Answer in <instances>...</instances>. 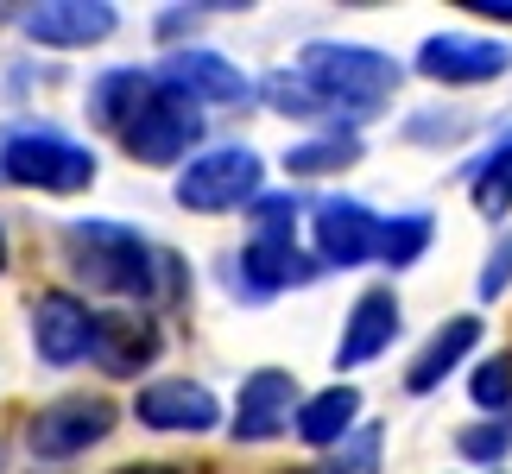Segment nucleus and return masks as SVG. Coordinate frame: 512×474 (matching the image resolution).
Masks as SVG:
<instances>
[{
	"mask_svg": "<svg viewBox=\"0 0 512 474\" xmlns=\"http://www.w3.org/2000/svg\"><path fill=\"white\" fill-rule=\"evenodd\" d=\"M64 253H70V272L89 291H114V298H140V304L159 298V285L177 291V260L152 247L140 228H121V222H70L64 228Z\"/></svg>",
	"mask_w": 512,
	"mask_h": 474,
	"instance_id": "nucleus-1",
	"label": "nucleus"
},
{
	"mask_svg": "<svg viewBox=\"0 0 512 474\" xmlns=\"http://www.w3.org/2000/svg\"><path fill=\"white\" fill-rule=\"evenodd\" d=\"M298 76L342 114L348 127L373 121V114L392 102V89H399V64H392L386 51H373V45H336V38L304 45Z\"/></svg>",
	"mask_w": 512,
	"mask_h": 474,
	"instance_id": "nucleus-2",
	"label": "nucleus"
},
{
	"mask_svg": "<svg viewBox=\"0 0 512 474\" xmlns=\"http://www.w3.org/2000/svg\"><path fill=\"white\" fill-rule=\"evenodd\" d=\"M0 177L26 190H51V196H76L95 184V152L64 140V133L45 127H19L0 140Z\"/></svg>",
	"mask_w": 512,
	"mask_h": 474,
	"instance_id": "nucleus-3",
	"label": "nucleus"
},
{
	"mask_svg": "<svg viewBox=\"0 0 512 474\" xmlns=\"http://www.w3.org/2000/svg\"><path fill=\"white\" fill-rule=\"evenodd\" d=\"M260 177H266V165L253 146H215L177 171V203L196 215H222V209L260 203Z\"/></svg>",
	"mask_w": 512,
	"mask_h": 474,
	"instance_id": "nucleus-4",
	"label": "nucleus"
},
{
	"mask_svg": "<svg viewBox=\"0 0 512 474\" xmlns=\"http://www.w3.org/2000/svg\"><path fill=\"white\" fill-rule=\"evenodd\" d=\"M108 430H114V405L95 399V392H70V399H51V405L32 418L26 449H32V462L64 468V462H76V456H89V449L102 443Z\"/></svg>",
	"mask_w": 512,
	"mask_h": 474,
	"instance_id": "nucleus-5",
	"label": "nucleus"
},
{
	"mask_svg": "<svg viewBox=\"0 0 512 474\" xmlns=\"http://www.w3.org/2000/svg\"><path fill=\"white\" fill-rule=\"evenodd\" d=\"M196 140H203V102L184 95V89H171V83H159L146 114L121 133V146L140 158V165H177Z\"/></svg>",
	"mask_w": 512,
	"mask_h": 474,
	"instance_id": "nucleus-6",
	"label": "nucleus"
},
{
	"mask_svg": "<svg viewBox=\"0 0 512 474\" xmlns=\"http://www.w3.org/2000/svg\"><path fill=\"white\" fill-rule=\"evenodd\" d=\"M298 380H291L285 367H260V373H247L241 380V399H234V443H272V437H285L291 424H298Z\"/></svg>",
	"mask_w": 512,
	"mask_h": 474,
	"instance_id": "nucleus-7",
	"label": "nucleus"
},
{
	"mask_svg": "<svg viewBox=\"0 0 512 474\" xmlns=\"http://www.w3.org/2000/svg\"><path fill=\"white\" fill-rule=\"evenodd\" d=\"M95 316L83 298H70V291H38L32 298V348L38 361L51 367H76L83 354H95Z\"/></svg>",
	"mask_w": 512,
	"mask_h": 474,
	"instance_id": "nucleus-8",
	"label": "nucleus"
},
{
	"mask_svg": "<svg viewBox=\"0 0 512 474\" xmlns=\"http://www.w3.org/2000/svg\"><path fill=\"white\" fill-rule=\"evenodd\" d=\"M317 260H304L298 241H272V234H253L241 260H228V285L241 298H272V291H291V285H310L317 279Z\"/></svg>",
	"mask_w": 512,
	"mask_h": 474,
	"instance_id": "nucleus-9",
	"label": "nucleus"
},
{
	"mask_svg": "<svg viewBox=\"0 0 512 474\" xmlns=\"http://www.w3.org/2000/svg\"><path fill=\"white\" fill-rule=\"evenodd\" d=\"M317 260L323 266H361L380 253V215H373L367 203H354V196H323L317 203Z\"/></svg>",
	"mask_w": 512,
	"mask_h": 474,
	"instance_id": "nucleus-10",
	"label": "nucleus"
},
{
	"mask_svg": "<svg viewBox=\"0 0 512 474\" xmlns=\"http://www.w3.org/2000/svg\"><path fill=\"white\" fill-rule=\"evenodd\" d=\"M506 64H512L506 45H494V38H462V32H437L418 51V70L430 83H494V76H506Z\"/></svg>",
	"mask_w": 512,
	"mask_h": 474,
	"instance_id": "nucleus-11",
	"label": "nucleus"
},
{
	"mask_svg": "<svg viewBox=\"0 0 512 474\" xmlns=\"http://www.w3.org/2000/svg\"><path fill=\"white\" fill-rule=\"evenodd\" d=\"M159 348H165V335L140 310H114V316L95 323V367L114 373V380H133L140 367H152V361H159Z\"/></svg>",
	"mask_w": 512,
	"mask_h": 474,
	"instance_id": "nucleus-12",
	"label": "nucleus"
},
{
	"mask_svg": "<svg viewBox=\"0 0 512 474\" xmlns=\"http://www.w3.org/2000/svg\"><path fill=\"white\" fill-rule=\"evenodd\" d=\"M114 26H121V13H114L108 0H51V7L26 13V32L38 38V45H57V51L102 45Z\"/></svg>",
	"mask_w": 512,
	"mask_h": 474,
	"instance_id": "nucleus-13",
	"label": "nucleus"
},
{
	"mask_svg": "<svg viewBox=\"0 0 512 474\" xmlns=\"http://www.w3.org/2000/svg\"><path fill=\"white\" fill-rule=\"evenodd\" d=\"M159 83L196 95V102H247V95H253L241 64H228L222 51H203V45H196V51H171L159 64Z\"/></svg>",
	"mask_w": 512,
	"mask_h": 474,
	"instance_id": "nucleus-14",
	"label": "nucleus"
},
{
	"mask_svg": "<svg viewBox=\"0 0 512 474\" xmlns=\"http://www.w3.org/2000/svg\"><path fill=\"white\" fill-rule=\"evenodd\" d=\"M133 418H140L146 430H215V418H222V405H215L209 386H190V380H159L146 386L140 399H133Z\"/></svg>",
	"mask_w": 512,
	"mask_h": 474,
	"instance_id": "nucleus-15",
	"label": "nucleus"
},
{
	"mask_svg": "<svg viewBox=\"0 0 512 474\" xmlns=\"http://www.w3.org/2000/svg\"><path fill=\"white\" fill-rule=\"evenodd\" d=\"M392 335H399V298H392V285H373L354 298L348 323H342V348H336V367H367L373 354L392 348Z\"/></svg>",
	"mask_w": 512,
	"mask_h": 474,
	"instance_id": "nucleus-16",
	"label": "nucleus"
},
{
	"mask_svg": "<svg viewBox=\"0 0 512 474\" xmlns=\"http://www.w3.org/2000/svg\"><path fill=\"white\" fill-rule=\"evenodd\" d=\"M468 348H481V316H449V323L418 348V361H411V373H405V392H437L449 373L462 367Z\"/></svg>",
	"mask_w": 512,
	"mask_h": 474,
	"instance_id": "nucleus-17",
	"label": "nucleus"
},
{
	"mask_svg": "<svg viewBox=\"0 0 512 474\" xmlns=\"http://www.w3.org/2000/svg\"><path fill=\"white\" fill-rule=\"evenodd\" d=\"M152 95H159V76H152V70H102V76L89 83V114H95L102 127L127 133V127L146 114Z\"/></svg>",
	"mask_w": 512,
	"mask_h": 474,
	"instance_id": "nucleus-18",
	"label": "nucleus"
},
{
	"mask_svg": "<svg viewBox=\"0 0 512 474\" xmlns=\"http://www.w3.org/2000/svg\"><path fill=\"white\" fill-rule=\"evenodd\" d=\"M354 418H361V392L354 386H323L317 399H304L298 411V437L310 449H336L354 437Z\"/></svg>",
	"mask_w": 512,
	"mask_h": 474,
	"instance_id": "nucleus-19",
	"label": "nucleus"
},
{
	"mask_svg": "<svg viewBox=\"0 0 512 474\" xmlns=\"http://www.w3.org/2000/svg\"><path fill=\"white\" fill-rule=\"evenodd\" d=\"M468 190H475V209L494 222V215H506L512 209V133L487 152V158H475V177H468Z\"/></svg>",
	"mask_w": 512,
	"mask_h": 474,
	"instance_id": "nucleus-20",
	"label": "nucleus"
},
{
	"mask_svg": "<svg viewBox=\"0 0 512 474\" xmlns=\"http://www.w3.org/2000/svg\"><path fill=\"white\" fill-rule=\"evenodd\" d=\"M361 158V133H323V140H310V146H291L285 152V171L291 177H323V171H342Z\"/></svg>",
	"mask_w": 512,
	"mask_h": 474,
	"instance_id": "nucleus-21",
	"label": "nucleus"
},
{
	"mask_svg": "<svg viewBox=\"0 0 512 474\" xmlns=\"http://www.w3.org/2000/svg\"><path fill=\"white\" fill-rule=\"evenodd\" d=\"M260 95H266V102L279 108V114H291V121H342V114L329 108L323 95H317V89L304 83V76H291V70L266 76V83H260Z\"/></svg>",
	"mask_w": 512,
	"mask_h": 474,
	"instance_id": "nucleus-22",
	"label": "nucleus"
},
{
	"mask_svg": "<svg viewBox=\"0 0 512 474\" xmlns=\"http://www.w3.org/2000/svg\"><path fill=\"white\" fill-rule=\"evenodd\" d=\"M430 247V215L424 209H411V215H392V222L380 228V260L399 272V266H411L418 253Z\"/></svg>",
	"mask_w": 512,
	"mask_h": 474,
	"instance_id": "nucleus-23",
	"label": "nucleus"
},
{
	"mask_svg": "<svg viewBox=\"0 0 512 474\" xmlns=\"http://www.w3.org/2000/svg\"><path fill=\"white\" fill-rule=\"evenodd\" d=\"M468 392H475L481 411H494V418L506 424L512 418V354H494L487 367H475V386H468Z\"/></svg>",
	"mask_w": 512,
	"mask_h": 474,
	"instance_id": "nucleus-24",
	"label": "nucleus"
},
{
	"mask_svg": "<svg viewBox=\"0 0 512 474\" xmlns=\"http://www.w3.org/2000/svg\"><path fill=\"white\" fill-rule=\"evenodd\" d=\"M323 474H380V424H361L354 437L323 462Z\"/></svg>",
	"mask_w": 512,
	"mask_h": 474,
	"instance_id": "nucleus-25",
	"label": "nucleus"
},
{
	"mask_svg": "<svg viewBox=\"0 0 512 474\" xmlns=\"http://www.w3.org/2000/svg\"><path fill=\"white\" fill-rule=\"evenodd\" d=\"M456 449H462L468 462H481L487 474H494V462H506V449H512V424H494V418H487V424H468L462 437H456Z\"/></svg>",
	"mask_w": 512,
	"mask_h": 474,
	"instance_id": "nucleus-26",
	"label": "nucleus"
},
{
	"mask_svg": "<svg viewBox=\"0 0 512 474\" xmlns=\"http://www.w3.org/2000/svg\"><path fill=\"white\" fill-rule=\"evenodd\" d=\"M291 228H298V196H260V203H253V234L291 241Z\"/></svg>",
	"mask_w": 512,
	"mask_h": 474,
	"instance_id": "nucleus-27",
	"label": "nucleus"
},
{
	"mask_svg": "<svg viewBox=\"0 0 512 474\" xmlns=\"http://www.w3.org/2000/svg\"><path fill=\"white\" fill-rule=\"evenodd\" d=\"M506 285H512V234H500V247L487 253V266H481V285H475V291H481L487 304H494Z\"/></svg>",
	"mask_w": 512,
	"mask_h": 474,
	"instance_id": "nucleus-28",
	"label": "nucleus"
},
{
	"mask_svg": "<svg viewBox=\"0 0 512 474\" xmlns=\"http://www.w3.org/2000/svg\"><path fill=\"white\" fill-rule=\"evenodd\" d=\"M468 13H487V19H506L512 26V0H468Z\"/></svg>",
	"mask_w": 512,
	"mask_h": 474,
	"instance_id": "nucleus-29",
	"label": "nucleus"
},
{
	"mask_svg": "<svg viewBox=\"0 0 512 474\" xmlns=\"http://www.w3.org/2000/svg\"><path fill=\"white\" fill-rule=\"evenodd\" d=\"M114 474H177L171 462H127V468H114Z\"/></svg>",
	"mask_w": 512,
	"mask_h": 474,
	"instance_id": "nucleus-30",
	"label": "nucleus"
},
{
	"mask_svg": "<svg viewBox=\"0 0 512 474\" xmlns=\"http://www.w3.org/2000/svg\"><path fill=\"white\" fill-rule=\"evenodd\" d=\"M0 272H7V228H0Z\"/></svg>",
	"mask_w": 512,
	"mask_h": 474,
	"instance_id": "nucleus-31",
	"label": "nucleus"
},
{
	"mask_svg": "<svg viewBox=\"0 0 512 474\" xmlns=\"http://www.w3.org/2000/svg\"><path fill=\"white\" fill-rule=\"evenodd\" d=\"M291 474H317V468H291Z\"/></svg>",
	"mask_w": 512,
	"mask_h": 474,
	"instance_id": "nucleus-32",
	"label": "nucleus"
},
{
	"mask_svg": "<svg viewBox=\"0 0 512 474\" xmlns=\"http://www.w3.org/2000/svg\"><path fill=\"white\" fill-rule=\"evenodd\" d=\"M0 468H7V449H0Z\"/></svg>",
	"mask_w": 512,
	"mask_h": 474,
	"instance_id": "nucleus-33",
	"label": "nucleus"
},
{
	"mask_svg": "<svg viewBox=\"0 0 512 474\" xmlns=\"http://www.w3.org/2000/svg\"><path fill=\"white\" fill-rule=\"evenodd\" d=\"M494 474H500V468H494Z\"/></svg>",
	"mask_w": 512,
	"mask_h": 474,
	"instance_id": "nucleus-34",
	"label": "nucleus"
}]
</instances>
